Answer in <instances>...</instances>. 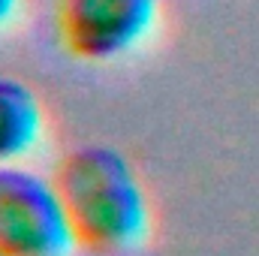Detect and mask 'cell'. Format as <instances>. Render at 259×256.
Here are the masks:
<instances>
[{"mask_svg": "<svg viewBox=\"0 0 259 256\" xmlns=\"http://www.w3.org/2000/svg\"><path fill=\"white\" fill-rule=\"evenodd\" d=\"M157 0H55V39L81 64H112L157 24Z\"/></svg>", "mask_w": 259, "mask_h": 256, "instance_id": "obj_2", "label": "cell"}, {"mask_svg": "<svg viewBox=\"0 0 259 256\" xmlns=\"http://www.w3.org/2000/svg\"><path fill=\"white\" fill-rule=\"evenodd\" d=\"M52 184L72 241L94 256L136 253L151 238V205L127 160L106 145H81L61 157Z\"/></svg>", "mask_w": 259, "mask_h": 256, "instance_id": "obj_1", "label": "cell"}, {"mask_svg": "<svg viewBox=\"0 0 259 256\" xmlns=\"http://www.w3.org/2000/svg\"><path fill=\"white\" fill-rule=\"evenodd\" d=\"M15 9H18V0H0V27L15 15Z\"/></svg>", "mask_w": 259, "mask_h": 256, "instance_id": "obj_5", "label": "cell"}, {"mask_svg": "<svg viewBox=\"0 0 259 256\" xmlns=\"http://www.w3.org/2000/svg\"><path fill=\"white\" fill-rule=\"evenodd\" d=\"M72 247L52 178L0 166V256H69Z\"/></svg>", "mask_w": 259, "mask_h": 256, "instance_id": "obj_3", "label": "cell"}, {"mask_svg": "<svg viewBox=\"0 0 259 256\" xmlns=\"http://www.w3.org/2000/svg\"><path fill=\"white\" fill-rule=\"evenodd\" d=\"M46 136V112L39 97L15 81L0 75V166H18L27 160Z\"/></svg>", "mask_w": 259, "mask_h": 256, "instance_id": "obj_4", "label": "cell"}]
</instances>
